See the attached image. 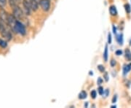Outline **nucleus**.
Segmentation results:
<instances>
[{
	"label": "nucleus",
	"mask_w": 131,
	"mask_h": 108,
	"mask_svg": "<svg viewBox=\"0 0 131 108\" xmlns=\"http://www.w3.org/2000/svg\"><path fill=\"white\" fill-rule=\"evenodd\" d=\"M96 96H97V93H96V91L95 90L92 91L90 92V96H91L92 99H95Z\"/></svg>",
	"instance_id": "17"
},
{
	"label": "nucleus",
	"mask_w": 131,
	"mask_h": 108,
	"mask_svg": "<svg viewBox=\"0 0 131 108\" xmlns=\"http://www.w3.org/2000/svg\"><path fill=\"white\" fill-rule=\"evenodd\" d=\"M98 70H99L101 72H103V73L104 72L105 68L103 65H98Z\"/></svg>",
	"instance_id": "18"
},
{
	"label": "nucleus",
	"mask_w": 131,
	"mask_h": 108,
	"mask_svg": "<svg viewBox=\"0 0 131 108\" xmlns=\"http://www.w3.org/2000/svg\"><path fill=\"white\" fill-rule=\"evenodd\" d=\"M111 33H109L108 34V43L109 44H111Z\"/></svg>",
	"instance_id": "20"
},
{
	"label": "nucleus",
	"mask_w": 131,
	"mask_h": 108,
	"mask_svg": "<svg viewBox=\"0 0 131 108\" xmlns=\"http://www.w3.org/2000/svg\"><path fill=\"white\" fill-rule=\"evenodd\" d=\"M23 12L26 15H30L31 12V6L29 5V4L25 1V0H23Z\"/></svg>",
	"instance_id": "6"
},
{
	"label": "nucleus",
	"mask_w": 131,
	"mask_h": 108,
	"mask_svg": "<svg viewBox=\"0 0 131 108\" xmlns=\"http://www.w3.org/2000/svg\"></svg>",
	"instance_id": "29"
},
{
	"label": "nucleus",
	"mask_w": 131,
	"mask_h": 108,
	"mask_svg": "<svg viewBox=\"0 0 131 108\" xmlns=\"http://www.w3.org/2000/svg\"><path fill=\"white\" fill-rule=\"evenodd\" d=\"M117 95H114V96H113V98H112V100H111L112 103H115V102H117Z\"/></svg>",
	"instance_id": "21"
},
{
	"label": "nucleus",
	"mask_w": 131,
	"mask_h": 108,
	"mask_svg": "<svg viewBox=\"0 0 131 108\" xmlns=\"http://www.w3.org/2000/svg\"><path fill=\"white\" fill-rule=\"evenodd\" d=\"M116 64H117V62H116V61H115L114 59H111V61H110V65H111V67H114L116 65Z\"/></svg>",
	"instance_id": "19"
},
{
	"label": "nucleus",
	"mask_w": 131,
	"mask_h": 108,
	"mask_svg": "<svg viewBox=\"0 0 131 108\" xmlns=\"http://www.w3.org/2000/svg\"><path fill=\"white\" fill-rule=\"evenodd\" d=\"M112 29H113V33H114V34H117V28H116V27H115L114 25H113Z\"/></svg>",
	"instance_id": "24"
},
{
	"label": "nucleus",
	"mask_w": 131,
	"mask_h": 108,
	"mask_svg": "<svg viewBox=\"0 0 131 108\" xmlns=\"http://www.w3.org/2000/svg\"><path fill=\"white\" fill-rule=\"evenodd\" d=\"M131 70V64H125L123 67V75H126Z\"/></svg>",
	"instance_id": "10"
},
{
	"label": "nucleus",
	"mask_w": 131,
	"mask_h": 108,
	"mask_svg": "<svg viewBox=\"0 0 131 108\" xmlns=\"http://www.w3.org/2000/svg\"><path fill=\"white\" fill-rule=\"evenodd\" d=\"M13 15L18 20H21V19L24 18V15H26V14L24 13L23 10H21V8L19 7V5H17V6L13 7Z\"/></svg>",
	"instance_id": "3"
},
{
	"label": "nucleus",
	"mask_w": 131,
	"mask_h": 108,
	"mask_svg": "<svg viewBox=\"0 0 131 108\" xmlns=\"http://www.w3.org/2000/svg\"><path fill=\"white\" fill-rule=\"evenodd\" d=\"M125 58L128 61H131V51L129 48H126L125 51Z\"/></svg>",
	"instance_id": "8"
},
{
	"label": "nucleus",
	"mask_w": 131,
	"mask_h": 108,
	"mask_svg": "<svg viewBox=\"0 0 131 108\" xmlns=\"http://www.w3.org/2000/svg\"><path fill=\"white\" fill-rule=\"evenodd\" d=\"M102 82H103V80H102V78H99L98 79V81H97V82H98V85H101V84L102 83Z\"/></svg>",
	"instance_id": "25"
},
{
	"label": "nucleus",
	"mask_w": 131,
	"mask_h": 108,
	"mask_svg": "<svg viewBox=\"0 0 131 108\" xmlns=\"http://www.w3.org/2000/svg\"><path fill=\"white\" fill-rule=\"evenodd\" d=\"M8 17H9V14L7 13L4 9H1V10H0V20L2 21L4 23H6L7 24H8Z\"/></svg>",
	"instance_id": "5"
},
{
	"label": "nucleus",
	"mask_w": 131,
	"mask_h": 108,
	"mask_svg": "<svg viewBox=\"0 0 131 108\" xmlns=\"http://www.w3.org/2000/svg\"><path fill=\"white\" fill-rule=\"evenodd\" d=\"M98 92L100 95H103L104 94V88L102 86H99L98 88Z\"/></svg>",
	"instance_id": "16"
},
{
	"label": "nucleus",
	"mask_w": 131,
	"mask_h": 108,
	"mask_svg": "<svg viewBox=\"0 0 131 108\" xmlns=\"http://www.w3.org/2000/svg\"><path fill=\"white\" fill-rule=\"evenodd\" d=\"M7 4V0H0V8L4 9L6 7Z\"/></svg>",
	"instance_id": "15"
},
{
	"label": "nucleus",
	"mask_w": 131,
	"mask_h": 108,
	"mask_svg": "<svg viewBox=\"0 0 131 108\" xmlns=\"http://www.w3.org/2000/svg\"><path fill=\"white\" fill-rule=\"evenodd\" d=\"M16 1H18V3H20V1H21V0H16Z\"/></svg>",
	"instance_id": "28"
},
{
	"label": "nucleus",
	"mask_w": 131,
	"mask_h": 108,
	"mask_svg": "<svg viewBox=\"0 0 131 108\" xmlns=\"http://www.w3.org/2000/svg\"><path fill=\"white\" fill-rule=\"evenodd\" d=\"M39 5L42 10L44 12H47L50 8V0H39Z\"/></svg>",
	"instance_id": "4"
},
{
	"label": "nucleus",
	"mask_w": 131,
	"mask_h": 108,
	"mask_svg": "<svg viewBox=\"0 0 131 108\" xmlns=\"http://www.w3.org/2000/svg\"><path fill=\"white\" fill-rule=\"evenodd\" d=\"M7 46V41L0 39V47H1L2 48H5Z\"/></svg>",
	"instance_id": "14"
},
{
	"label": "nucleus",
	"mask_w": 131,
	"mask_h": 108,
	"mask_svg": "<svg viewBox=\"0 0 131 108\" xmlns=\"http://www.w3.org/2000/svg\"><path fill=\"white\" fill-rule=\"evenodd\" d=\"M117 37H116V40L117 41L118 44L119 45H123V42H124V40H123V34H116Z\"/></svg>",
	"instance_id": "9"
},
{
	"label": "nucleus",
	"mask_w": 131,
	"mask_h": 108,
	"mask_svg": "<svg viewBox=\"0 0 131 108\" xmlns=\"http://www.w3.org/2000/svg\"><path fill=\"white\" fill-rule=\"evenodd\" d=\"M37 1H38V0H37Z\"/></svg>",
	"instance_id": "30"
},
{
	"label": "nucleus",
	"mask_w": 131,
	"mask_h": 108,
	"mask_svg": "<svg viewBox=\"0 0 131 108\" xmlns=\"http://www.w3.org/2000/svg\"><path fill=\"white\" fill-rule=\"evenodd\" d=\"M109 13L111 14V15L112 16H116L117 15V8L114 5H111L109 7Z\"/></svg>",
	"instance_id": "7"
},
{
	"label": "nucleus",
	"mask_w": 131,
	"mask_h": 108,
	"mask_svg": "<svg viewBox=\"0 0 131 108\" xmlns=\"http://www.w3.org/2000/svg\"><path fill=\"white\" fill-rule=\"evenodd\" d=\"M104 78L106 81H109V75H108L107 72H105L104 74Z\"/></svg>",
	"instance_id": "22"
},
{
	"label": "nucleus",
	"mask_w": 131,
	"mask_h": 108,
	"mask_svg": "<svg viewBox=\"0 0 131 108\" xmlns=\"http://www.w3.org/2000/svg\"><path fill=\"white\" fill-rule=\"evenodd\" d=\"M11 29L15 33L23 35V36L25 35L26 34V28L24 27V25L19 20L16 21V22L15 23V24L11 27Z\"/></svg>",
	"instance_id": "2"
},
{
	"label": "nucleus",
	"mask_w": 131,
	"mask_h": 108,
	"mask_svg": "<svg viewBox=\"0 0 131 108\" xmlns=\"http://www.w3.org/2000/svg\"><path fill=\"white\" fill-rule=\"evenodd\" d=\"M104 93H105V96H108L109 94V89H106V90L104 91Z\"/></svg>",
	"instance_id": "26"
},
{
	"label": "nucleus",
	"mask_w": 131,
	"mask_h": 108,
	"mask_svg": "<svg viewBox=\"0 0 131 108\" xmlns=\"http://www.w3.org/2000/svg\"><path fill=\"white\" fill-rule=\"evenodd\" d=\"M87 93H86V91H81L79 94V99H85L86 97H87Z\"/></svg>",
	"instance_id": "12"
},
{
	"label": "nucleus",
	"mask_w": 131,
	"mask_h": 108,
	"mask_svg": "<svg viewBox=\"0 0 131 108\" xmlns=\"http://www.w3.org/2000/svg\"><path fill=\"white\" fill-rule=\"evenodd\" d=\"M104 61H108V45H106V46H105V50H104Z\"/></svg>",
	"instance_id": "11"
},
{
	"label": "nucleus",
	"mask_w": 131,
	"mask_h": 108,
	"mask_svg": "<svg viewBox=\"0 0 131 108\" xmlns=\"http://www.w3.org/2000/svg\"><path fill=\"white\" fill-rule=\"evenodd\" d=\"M111 108H116V105H115V106H114V105H113V106H111Z\"/></svg>",
	"instance_id": "27"
},
{
	"label": "nucleus",
	"mask_w": 131,
	"mask_h": 108,
	"mask_svg": "<svg viewBox=\"0 0 131 108\" xmlns=\"http://www.w3.org/2000/svg\"><path fill=\"white\" fill-rule=\"evenodd\" d=\"M115 54H116L117 55H121L122 54V51H121V50H117V51H116Z\"/></svg>",
	"instance_id": "23"
},
{
	"label": "nucleus",
	"mask_w": 131,
	"mask_h": 108,
	"mask_svg": "<svg viewBox=\"0 0 131 108\" xmlns=\"http://www.w3.org/2000/svg\"><path fill=\"white\" fill-rule=\"evenodd\" d=\"M124 7H125V12L128 14H130L131 13V5L128 4V3H126L124 5Z\"/></svg>",
	"instance_id": "13"
},
{
	"label": "nucleus",
	"mask_w": 131,
	"mask_h": 108,
	"mask_svg": "<svg viewBox=\"0 0 131 108\" xmlns=\"http://www.w3.org/2000/svg\"><path fill=\"white\" fill-rule=\"evenodd\" d=\"M11 28L9 27L8 24L3 22L0 20V34L7 41L12 40V33H11Z\"/></svg>",
	"instance_id": "1"
}]
</instances>
